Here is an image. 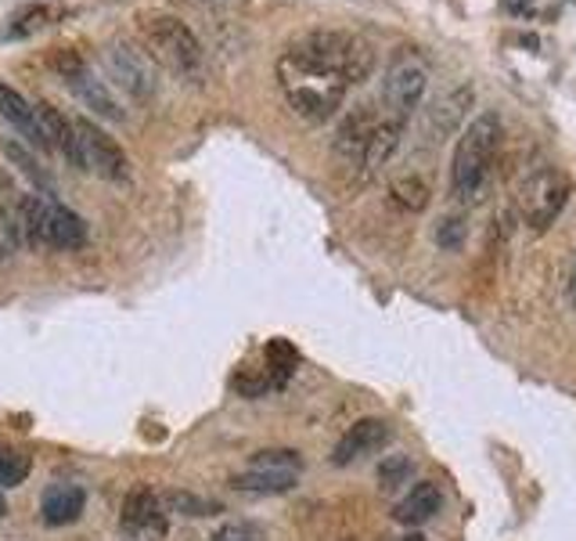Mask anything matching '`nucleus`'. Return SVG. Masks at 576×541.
<instances>
[{"mask_svg":"<svg viewBox=\"0 0 576 541\" xmlns=\"http://www.w3.org/2000/svg\"><path fill=\"white\" fill-rule=\"evenodd\" d=\"M0 116H4L33 149H51L48 134H43V123H40V112H37V101L22 98L18 90L8 84H0Z\"/></svg>","mask_w":576,"mask_h":541,"instance_id":"13","label":"nucleus"},{"mask_svg":"<svg viewBox=\"0 0 576 541\" xmlns=\"http://www.w3.org/2000/svg\"><path fill=\"white\" fill-rule=\"evenodd\" d=\"M4 152H8L11 160H15L18 166H22V174L37 180V185H40L43 191H51V177H48V171H43V166L37 163V155H33L29 149H22L18 141H4Z\"/></svg>","mask_w":576,"mask_h":541,"instance_id":"22","label":"nucleus"},{"mask_svg":"<svg viewBox=\"0 0 576 541\" xmlns=\"http://www.w3.org/2000/svg\"><path fill=\"white\" fill-rule=\"evenodd\" d=\"M18 224L29 242L51 246V250H80L87 242V224L80 213H73L51 196H37V191L18 199Z\"/></svg>","mask_w":576,"mask_h":541,"instance_id":"3","label":"nucleus"},{"mask_svg":"<svg viewBox=\"0 0 576 541\" xmlns=\"http://www.w3.org/2000/svg\"><path fill=\"white\" fill-rule=\"evenodd\" d=\"M439 509H444V491H439L433 480H422V483H414L397 505H393V520L404 527H422L433 520Z\"/></svg>","mask_w":576,"mask_h":541,"instance_id":"14","label":"nucleus"},{"mask_svg":"<svg viewBox=\"0 0 576 541\" xmlns=\"http://www.w3.org/2000/svg\"><path fill=\"white\" fill-rule=\"evenodd\" d=\"M436 242L444 246V250H461V242H465V224H461V217H444V221H439Z\"/></svg>","mask_w":576,"mask_h":541,"instance_id":"26","label":"nucleus"},{"mask_svg":"<svg viewBox=\"0 0 576 541\" xmlns=\"http://www.w3.org/2000/svg\"><path fill=\"white\" fill-rule=\"evenodd\" d=\"M213 541H267V534L256 524H223Z\"/></svg>","mask_w":576,"mask_h":541,"instance_id":"28","label":"nucleus"},{"mask_svg":"<svg viewBox=\"0 0 576 541\" xmlns=\"http://www.w3.org/2000/svg\"><path fill=\"white\" fill-rule=\"evenodd\" d=\"M278 80H281V87H285L289 105L310 123H321V119L335 116V109L343 105V95H346L343 80H335V76H329V73L310 70V65L292 62L289 54H281Z\"/></svg>","mask_w":576,"mask_h":541,"instance_id":"4","label":"nucleus"},{"mask_svg":"<svg viewBox=\"0 0 576 541\" xmlns=\"http://www.w3.org/2000/svg\"><path fill=\"white\" fill-rule=\"evenodd\" d=\"M123 531H127L133 541H159L166 534V509L163 499L149 488H138L127 494L123 502V516H119Z\"/></svg>","mask_w":576,"mask_h":541,"instance_id":"11","label":"nucleus"},{"mask_svg":"<svg viewBox=\"0 0 576 541\" xmlns=\"http://www.w3.org/2000/svg\"><path fill=\"white\" fill-rule=\"evenodd\" d=\"M163 505H169V509H177V513H184V516H213V513H220V505L217 502H206V499H195V494H188V491H169Z\"/></svg>","mask_w":576,"mask_h":541,"instance_id":"24","label":"nucleus"},{"mask_svg":"<svg viewBox=\"0 0 576 541\" xmlns=\"http://www.w3.org/2000/svg\"><path fill=\"white\" fill-rule=\"evenodd\" d=\"M234 390L242 393V398H264L270 390V379L267 376H234Z\"/></svg>","mask_w":576,"mask_h":541,"instance_id":"29","label":"nucleus"},{"mask_svg":"<svg viewBox=\"0 0 576 541\" xmlns=\"http://www.w3.org/2000/svg\"><path fill=\"white\" fill-rule=\"evenodd\" d=\"M29 469H33V458L26 451L0 448V488H18V483H26Z\"/></svg>","mask_w":576,"mask_h":541,"instance_id":"21","label":"nucleus"},{"mask_svg":"<svg viewBox=\"0 0 576 541\" xmlns=\"http://www.w3.org/2000/svg\"><path fill=\"white\" fill-rule=\"evenodd\" d=\"M569 202V177L555 171V166H537L529 171L523 188H519V210H523V221L534 231H545L559 221V213L566 210Z\"/></svg>","mask_w":576,"mask_h":541,"instance_id":"7","label":"nucleus"},{"mask_svg":"<svg viewBox=\"0 0 576 541\" xmlns=\"http://www.w3.org/2000/svg\"><path fill=\"white\" fill-rule=\"evenodd\" d=\"M105 62H108L112 80L127 90V95H133L138 101L155 98L159 76H155V62L149 51L133 48V43H127V40H112L105 48Z\"/></svg>","mask_w":576,"mask_h":541,"instance_id":"10","label":"nucleus"},{"mask_svg":"<svg viewBox=\"0 0 576 541\" xmlns=\"http://www.w3.org/2000/svg\"><path fill=\"white\" fill-rule=\"evenodd\" d=\"M59 15L54 8H48V4H37V8H29V11H22V15L15 18L18 26H15V33H33V29H43L48 22Z\"/></svg>","mask_w":576,"mask_h":541,"instance_id":"27","label":"nucleus"},{"mask_svg":"<svg viewBox=\"0 0 576 541\" xmlns=\"http://www.w3.org/2000/svg\"><path fill=\"white\" fill-rule=\"evenodd\" d=\"M512 4H519V0H512Z\"/></svg>","mask_w":576,"mask_h":541,"instance_id":"33","label":"nucleus"},{"mask_svg":"<svg viewBox=\"0 0 576 541\" xmlns=\"http://www.w3.org/2000/svg\"><path fill=\"white\" fill-rule=\"evenodd\" d=\"M296 473H270V469H245L231 483L248 494H285L296 488Z\"/></svg>","mask_w":576,"mask_h":541,"instance_id":"18","label":"nucleus"},{"mask_svg":"<svg viewBox=\"0 0 576 541\" xmlns=\"http://www.w3.org/2000/svg\"><path fill=\"white\" fill-rule=\"evenodd\" d=\"M51 62H54V70L62 73V80L69 84L73 95L80 98L84 105L94 112V116L112 119V123H123V119H127V109L119 105V98L112 95L108 84L101 80L94 70H90V65L80 59V54H76V51H54Z\"/></svg>","mask_w":576,"mask_h":541,"instance_id":"8","label":"nucleus"},{"mask_svg":"<svg viewBox=\"0 0 576 541\" xmlns=\"http://www.w3.org/2000/svg\"><path fill=\"white\" fill-rule=\"evenodd\" d=\"M264 357H267L264 376L270 379V387H285V382L292 379V372H296V365H299V351L289 340H270Z\"/></svg>","mask_w":576,"mask_h":541,"instance_id":"19","label":"nucleus"},{"mask_svg":"<svg viewBox=\"0 0 576 541\" xmlns=\"http://www.w3.org/2000/svg\"><path fill=\"white\" fill-rule=\"evenodd\" d=\"M404 541H428V538H425V534H408Z\"/></svg>","mask_w":576,"mask_h":541,"instance_id":"31","label":"nucleus"},{"mask_svg":"<svg viewBox=\"0 0 576 541\" xmlns=\"http://www.w3.org/2000/svg\"><path fill=\"white\" fill-rule=\"evenodd\" d=\"M248 469H270V473H303V455L292 448H267V451H256L253 462H248Z\"/></svg>","mask_w":576,"mask_h":541,"instance_id":"20","label":"nucleus"},{"mask_svg":"<svg viewBox=\"0 0 576 541\" xmlns=\"http://www.w3.org/2000/svg\"><path fill=\"white\" fill-rule=\"evenodd\" d=\"M393 196H397V202H404L408 210H425L428 206V185L418 177H404L393 185Z\"/></svg>","mask_w":576,"mask_h":541,"instance_id":"25","label":"nucleus"},{"mask_svg":"<svg viewBox=\"0 0 576 541\" xmlns=\"http://www.w3.org/2000/svg\"><path fill=\"white\" fill-rule=\"evenodd\" d=\"M285 54L292 62L335 76V80H343L346 87L368 80L371 70H375V51H371V43L354 37V33H338V29L303 33V37L289 43Z\"/></svg>","mask_w":576,"mask_h":541,"instance_id":"2","label":"nucleus"},{"mask_svg":"<svg viewBox=\"0 0 576 541\" xmlns=\"http://www.w3.org/2000/svg\"><path fill=\"white\" fill-rule=\"evenodd\" d=\"M375 123H379V116L371 109H354L343 123H338L335 149L343 152L346 160L360 163V155H364V149H368V138H371V130H375Z\"/></svg>","mask_w":576,"mask_h":541,"instance_id":"17","label":"nucleus"},{"mask_svg":"<svg viewBox=\"0 0 576 541\" xmlns=\"http://www.w3.org/2000/svg\"><path fill=\"white\" fill-rule=\"evenodd\" d=\"M428 87V65L414 48H400L397 59L389 62L386 80H382V105H386L389 119L408 123L414 109L422 105Z\"/></svg>","mask_w":576,"mask_h":541,"instance_id":"6","label":"nucleus"},{"mask_svg":"<svg viewBox=\"0 0 576 541\" xmlns=\"http://www.w3.org/2000/svg\"><path fill=\"white\" fill-rule=\"evenodd\" d=\"M569 303L576 307V264H573V275H569Z\"/></svg>","mask_w":576,"mask_h":541,"instance_id":"30","label":"nucleus"},{"mask_svg":"<svg viewBox=\"0 0 576 541\" xmlns=\"http://www.w3.org/2000/svg\"><path fill=\"white\" fill-rule=\"evenodd\" d=\"M411 473H414V466H411V458L408 455H393V458H386L379 466V483H382V491H397L400 483H408L411 480Z\"/></svg>","mask_w":576,"mask_h":541,"instance_id":"23","label":"nucleus"},{"mask_svg":"<svg viewBox=\"0 0 576 541\" xmlns=\"http://www.w3.org/2000/svg\"><path fill=\"white\" fill-rule=\"evenodd\" d=\"M76 130V155H80V171H90L98 177L123 185L130 177L127 152L119 149V141L108 130H101L94 119H73Z\"/></svg>","mask_w":576,"mask_h":541,"instance_id":"9","label":"nucleus"},{"mask_svg":"<svg viewBox=\"0 0 576 541\" xmlns=\"http://www.w3.org/2000/svg\"><path fill=\"white\" fill-rule=\"evenodd\" d=\"M141 37H144V48H149V54H152V62L166 65L174 76H184V80L202 76L206 54H202L199 37L180 18H169V15L144 18Z\"/></svg>","mask_w":576,"mask_h":541,"instance_id":"5","label":"nucleus"},{"mask_svg":"<svg viewBox=\"0 0 576 541\" xmlns=\"http://www.w3.org/2000/svg\"><path fill=\"white\" fill-rule=\"evenodd\" d=\"M4 513H8V502H4V499H0V516H4Z\"/></svg>","mask_w":576,"mask_h":541,"instance_id":"32","label":"nucleus"},{"mask_svg":"<svg viewBox=\"0 0 576 541\" xmlns=\"http://www.w3.org/2000/svg\"><path fill=\"white\" fill-rule=\"evenodd\" d=\"M393 441V426L386 419H357L349 430L338 437L332 451V466H354V462L379 455Z\"/></svg>","mask_w":576,"mask_h":541,"instance_id":"12","label":"nucleus"},{"mask_svg":"<svg viewBox=\"0 0 576 541\" xmlns=\"http://www.w3.org/2000/svg\"><path fill=\"white\" fill-rule=\"evenodd\" d=\"M501 138H504V123L494 109L479 112L461 130V138L455 144V160H450V188H455V196L461 202L483 199V191L490 185L497 152H501Z\"/></svg>","mask_w":576,"mask_h":541,"instance_id":"1","label":"nucleus"},{"mask_svg":"<svg viewBox=\"0 0 576 541\" xmlns=\"http://www.w3.org/2000/svg\"><path fill=\"white\" fill-rule=\"evenodd\" d=\"M400 138H404V123L400 119H379L375 130H371L368 138V149L364 155H360V166H364V177L379 174L382 166H386L393 160V152L400 149Z\"/></svg>","mask_w":576,"mask_h":541,"instance_id":"16","label":"nucleus"},{"mask_svg":"<svg viewBox=\"0 0 576 541\" xmlns=\"http://www.w3.org/2000/svg\"><path fill=\"white\" fill-rule=\"evenodd\" d=\"M87 509V491L80 483H51L48 491H43V502H40V513H43V524L51 527H65V524H76Z\"/></svg>","mask_w":576,"mask_h":541,"instance_id":"15","label":"nucleus"}]
</instances>
